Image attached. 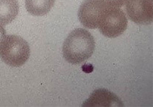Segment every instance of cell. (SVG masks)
<instances>
[{
	"label": "cell",
	"instance_id": "6da1fadb",
	"mask_svg": "<svg viewBox=\"0 0 153 107\" xmlns=\"http://www.w3.org/2000/svg\"><path fill=\"white\" fill-rule=\"evenodd\" d=\"M95 47L91 33L83 28H77L71 32L64 42L63 55L69 63L80 64L91 57Z\"/></svg>",
	"mask_w": 153,
	"mask_h": 107
},
{
	"label": "cell",
	"instance_id": "7a4b0ae2",
	"mask_svg": "<svg viewBox=\"0 0 153 107\" xmlns=\"http://www.w3.org/2000/svg\"><path fill=\"white\" fill-rule=\"evenodd\" d=\"M30 54L29 45L25 39L16 35L6 36L0 49V57L6 64L19 67L28 61Z\"/></svg>",
	"mask_w": 153,
	"mask_h": 107
},
{
	"label": "cell",
	"instance_id": "3957f363",
	"mask_svg": "<svg viewBox=\"0 0 153 107\" xmlns=\"http://www.w3.org/2000/svg\"><path fill=\"white\" fill-rule=\"evenodd\" d=\"M128 21L125 13L119 8L107 7L100 19L98 28L104 36L115 38L125 32Z\"/></svg>",
	"mask_w": 153,
	"mask_h": 107
},
{
	"label": "cell",
	"instance_id": "277c9868",
	"mask_svg": "<svg viewBox=\"0 0 153 107\" xmlns=\"http://www.w3.org/2000/svg\"><path fill=\"white\" fill-rule=\"evenodd\" d=\"M107 7L100 0H85L79 9V21L88 29L98 28L101 15Z\"/></svg>",
	"mask_w": 153,
	"mask_h": 107
},
{
	"label": "cell",
	"instance_id": "5b68a950",
	"mask_svg": "<svg viewBox=\"0 0 153 107\" xmlns=\"http://www.w3.org/2000/svg\"><path fill=\"white\" fill-rule=\"evenodd\" d=\"M153 0H127L126 11L129 19L136 24L148 25L153 22Z\"/></svg>",
	"mask_w": 153,
	"mask_h": 107
},
{
	"label": "cell",
	"instance_id": "8992f818",
	"mask_svg": "<svg viewBox=\"0 0 153 107\" xmlns=\"http://www.w3.org/2000/svg\"><path fill=\"white\" fill-rule=\"evenodd\" d=\"M84 104L85 106H123L117 96L105 89L95 91Z\"/></svg>",
	"mask_w": 153,
	"mask_h": 107
},
{
	"label": "cell",
	"instance_id": "52a82bcc",
	"mask_svg": "<svg viewBox=\"0 0 153 107\" xmlns=\"http://www.w3.org/2000/svg\"><path fill=\"white\" fill-rule=\"evenodd\" d=\"M19 5L17 0H0V24L10 23L18 14Z\"/></svg>",
	"mask_w": 153,
	"mask_h": 107
},
{
	"label": "cell",
	"instance_id": "ba28073f",
	"mask_svg": "<svg viewBox=\"0 0 153 107\" xmlns=\"http://www.w3.org/2000/svg\"><path fill=\"white\" fill-rule=\"evenodd\" d=\"M56 0H25V7L32 15L43 16L51 10Z\"/></svg>",
	"mask_w": 153,
	"mask_h": 107
},
{
	"label": "cell",
	"instance_id": "9c48e42d",
	"mask_svg": "<svg viewBox=\"0 0 153 107\" xmlns=\"http://www.w3.org/2000/svg\"><path fill=\"white\" fill-rule=\"evenodd\" d=\"M103 4L111 7L120 8L125 3L127 0H100Z\"/></svg>",
	"mask_w": 153,
	"mask_h": 107
},
{
	"label": "cell",
	"instance_id": "30bf717a",
	"mask_svg": "<svg viewBox=\"0 0 153 107\" xmlns=\"http://www.w3.org/2000/svg\"><path fill=\"white\" fill-rule=\"evenodd\" d=\"M6 36V32L3 26L0 24V49Z\"/></svg>",
	"mask_w": 153,
	"mask_h": 107
}]
</instances>
